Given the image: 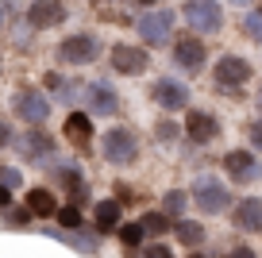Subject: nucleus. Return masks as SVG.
Masks as SVG:
<instances>
[{
    "mask_svg": "<svg viewBox=\"0 0 262 258\" xmlns=\"http://www.w3.org/2000/svg\"><path fill=\"white\" fill-rule=\"evenodd\" d=\"M54 216L62 220V227H70V231H77V227H81V216H77V208H58Z\"/></svg>",
    "mask_w": 262,
    "mask_h": 258,
    "instance_id": "24",
    "label": "nucleus"
},
{
    "mask_svg": "<svg viewBox=\"0 0 262 258\" xmlns=\"http://www.w3.org/2000/svg\"><path fill=\"white\" fill-rule=\"evenodd\" d=\"M66 19V8L58 4V0H35L31 8H27V24L35 27V31H42V27H58Z\"/></svg>",
    "mask_w": 262,
    "mask_h": 258,
    "instance_id": "11",
    "label": "nucleus"
},
{
    "mask_svg": "<svg viewBox=\"0 0 262 258\" xmlns=\"http://www.w3.org/2000/svg\"><path fill=\"white\" fill-rule=\"evenodd\" d=\"M185 135L193 139V143H212V139L220 135V120H216L212 112H189L185 116Z\"/></svg>",
    "mask_w": 262,
    "mask_h": 258,
    "instance_id": "12",
    "label": "nucleus"
},
{
    "mask_svg": "<svg viewBox=\"0 0 262 258\" xmlns=\"http://www.w3.org/2000/svg\"><path fill=\"white\" fill-rule=\"evenodd\" d=\"M258 108H262V89H258Z\"/></svg>",
    "mask_w": 262,
    "mask_h": 258,
    "instance_id": "35",
    "label": "nucleus"
},
{
    "mask_svg": "<svg viewBox=\"0 0 262 258\" xmlns=\"http://www.w3.org/2000/svg\"><path fill=\"white\" fill-rule=\"evenodd\" d=\"M8 143H12V127L0 120V146H8Z\"/></svg>",
    "mask_w": 262,
    "mask_h": 258,
    "instance_id": "30",
    "label": "nucleus"
},
{
    "mask_svg": "<svg viewBox=\"0 0 262 258\" xmlns=\"http://www.w3.org/2000/svg\"><path fill=\"white\" fill-rule=\"evenodd\" d=\"M150 100H155L158 108H166V112H181V108H189V85H181V81L173 77H162L150 89Z\"/></svg>",
    "mask_w": 262,
    "mask_h": 258,
    "instance_id": "5",
    "label": "nucleus"
},
{
    "mask_svg": "<svg viewBox=\"0 0 262 258\" xmlns=\"http://www.w3.org/2000/svg\"><path fill=\"white\" fill-rule=\"evenodd\" d=\"M135 4H143V8H155V4H158V0H135Z\"/></svg>",
    "mask_w": 262,
    "mask_h": 258,
    "instance_id": "32",
    "label": "nucleus"
},
{
    "mask_svg": "<svg viewBox=\"0 0 262 258\" xmlns=\"http://www.w3.org/2000/svg\"><path fill=\"white\" fill-rule=\"evenodd\" d=\"M120 224V204L116 201H100L97 204V227L104 231V227H116Z\"/></svg>",
    "mask_w": 262,
    "mask_h": 258,
    "instance_id": "20",
    "label": "nucleus"
},
{
    "mask_svg": "<svg viewBox=\"0 0 262 258\" xmlns=\"http://www.w3.org/2000/svg\"><path fill=\"white\" fill-rule=\"evenodd\" d=\"M247 135H251V146H254V150H262V120H251V123H247Z\"/></svg>",
    "mask_w": 262,
    "mask_h": 258,
    "instance_id": "27",
    "label": "nucleus"
},
{
    "mask_svg": "<svg viewBox=\"0 0 262 258\" xmlns=\"http://www.w3.org/2000/svg\"><path fill=\"white\" fill-rule=\"evenodd\" d=\"M231 220H235L239 231H262V201L258 197H243V201L235 204V212H231Z\"/></svg>",
    "mask_w": 262,
    "mask_h": 258,
    "instance_id": "13",
    "label": "nucleus"
},
{
    "mask_svg": "<svg viewBox=\"0 0 262 258\" xmlns=\"http://www.w3.org/2000/svg\"><path fill=\"white\" fill-rule=\"evenodd\" d=\"M143 258H173V254H170V247L155 243V247H147V250H143Z\"/></svg>",
    "mask_w": 262,
    "mask_h": 258,
    "instance_id": "29",
    "label": "nucleus"
},
{
    "mask_svg": "<svg viewBox=\"0 0 262 258\" xmlns=\"http://www.w3.org/2000/svg\"><path fill=\"white\" fill-rule=\"evenodd\" d=\"M19 150L27 154V158H50V150H54V139L47 135V131H27L24 139H19Z\"/></svg>",
    "mask_w": 262,
    "mask_h": 258,
    "instance_id": "16",
    "label": "nucleus"
},
{
    "mask_svg": "<svg viewBox=\"0 0 262 258\" xmlns=\"http://www.w3.org/2000/svg\"><path fill=\"white\" fill-rule=\"evenodd\" d=\"M224 169H228L231 181H254V178H262V166L254 162L251 150H228V154H224Z\"/></svg>",
    "mask_w": 262,
    "mask_h": 258,
    "instance_id": "9",
    "label": "nucleus"
},
{
    "mask_svg": "<svg viewBox=\"0 0 262 258\" xmlns=\"http://www.w3.org/2000/svg\"><path fill=\"white\" fill-rule=\"evenodd\" d=\"M112 70L116 73H127V77L143 73V70H147V50H143V47H127V42L112 47Z\"/></svg>",
    "mask_w": 262,
    "mask_h": 258,
    "instance_id": "10",
    "label": "nucleus"
},
{
    "mask_svg": "<svg viewBox=\"0 0 262 258\" xmlns=\"http://www.w3.org/2000/svg\"><path fill=\"white\" fill-rule=\"evenodd\" d=\"M120 239H123V247H135V243L143 239V227H139V224H127V227L120 231Z\"/></svg>",
    "mask_w": 262,
    "mask_h": 258,
    "instance_id": "25",
    "label": "nucleus"
},
{
    "mask_svg": "<svg viewBox=\"0 0 262 258\" xmlns=\"http://www.w3.org/2000/svg\"><path fill=\"white\" fill-rule=\"evenodd\" d=\"M4 19H8V12H4V4H0V27H4Z\"/></svg>",
    "mask_w": 262,
    "mask_h": 258,
    "instance_id": "33",
    "label": "nucleus"
},
{
    "mask_svg": "<svg viewBox=\"0 0 262 258\" xmlns=\"http://www.w3.org/2000/svg\"><path fill=\"white\" fill-rule=\"evenodd\" d=\"M27 212H35V216H54L58 212L54 193H50V189H31V193H27Z\"/></svg>",
    "mask_w": 262,
    "mask_h": 258,
    "instance_id": "17",
    "label": "nucleus"
},
{
    "mask_svg": "<svg viewBox=\"0 0 262 258\" xmlns=\"http://www.w3.org/2000/svg\"><path fill=\"white\" fill-rule=\"evenodd\" d=\"M185 19L193 31H220L224 27V12L216 0H185Z\"/></svg>",
    "mask_w": 262,
    "mask_h": 258,
    "instance_id": "4",
    "label": "nucleus"
},
{
    "mask_svg": "<svg viewBox=\"0 0 262 258\" xmlns=\"http://www.w3.org/2000/svg\"><path fill=\"white\" fill-rule=\"evenodd\" d=\"M251 77V62L239 54H224L220 62H216V85H224V89H235V85H243V81Z\"/></svg>",
    "mask_w": 262,
    "mask_h": 258,
    "instance_id": "8",
    "label": "nucleus"
},
{
    "mask_svg": "<svg viewBox=\"0 0 262 258\" xmlns=\"http://www.w3.org/2000/svg\"><path fill=\"white\" fill-rule=\"evenodd\" d=\"M231 4H251V0H231Z\"/></svg>",
    "mask_w": 262,
    "mask_h": 258,
    "instance_id": "34",
    "label": "nucleus"
},
{
    "mask_svg": "<svg viewBox=\"0 0 262 258\" xmlns=\"http://www.w3.org/2000/svg\"><path fill=\"white\" fill-rule=\"evenodd\" d=\"M155 135L162 139V143H173V139H178V127H173L170 120H162V123H158V127H155Z\"/></svg>",
    "mask_w": 262,
    "mask_h": 258,
    "instance_id": "26",
    "label": "nucleus"
},
{
    "mask_svg": "<svg viewBox=\"0 0 262 258\" xmlns=\"http://www.w3.org/2000/svg\"><path fill=\"white\" fill-rule=\"evenodd\" d=\"M16 116L35 127V123H42V120L50 116V100L42 97L39 89H19V93H16Z\"/></svg>",
    "mask_w": 262,
    "mask_h": 258,
    "instance_id": "7",
    "label": "nucleus"
},
{
    "mask_svg": "<svg viewBox=\"0 0 262 258\" xmlns=\"http://www.w3.org/2000/svg\"><path fill=\"white\" fill-rule=\"evenodd\" d=\"M89 131H93V123H89V116H85V112L66 116V135H74L77 143H85V139H89Z\"/></svg>",
    "mask_w": 262,
    "mask_h": 258,
    "instance_id": "18",
    "label": "nucleus"
},
{
    "mask_svg": "<svg viewBox=\"0 0 262 258\" xmlns=\"http://www.w3.org/2000/svg\"><path fill=\"white\" fill-rule=\"evenodd\" d=\"M89 108L97 116H116L120 112V97H116L112 85H93L89 89Z\"/></svg>",
    "mask_w": 262,
    "mask_h": 258,
    "instance_id": "15",
    "label": "nucleus"
},
{
    "mask_svg": "<svg viewBox=\"0 0 262 258\" xmlns=\"http://www.w3.org/2000/svg\"><path fill=\"white\" fill-rule=\"evenodd\" d=\"M97 54H100V39H97V35H89V31L70 35V39H62V47H58V58L70 62V66H89Z\"/></svg>",
    "mask_w": 262,
    "mask_h": 258,
    "instance_id": "3",
    "label": "nucleus"
},
{
    "mask_svg": "<svg viewBox=\"0 0 262 258\" xmlns=\"http://www.w3.org/2000/svg\"><path fill=\"white\" fill-rule=\"evenodd\" d=\"M193 204L201 212H208V216H216V212H228V204H231V193H228V185H220V178H196V185H193Z\"/></svg>",
    "mask_w": 262,
    "mask_h": 258,
    "instance_id": "2",
    "label": "nucleus"
},
{
    "mask_svg": "<svg viewBox=\"0 0 262 258\" xmlns=\"http://www.w3.org/2000/svg\"><path fill=\"white\" fill-rule=\"evenodd\" d=\"M173 58H178L181 70H201V66H205V42L185 35V39L173 42Z\"/></svg>",
    "mask_w": 262,
    "mask_h": 258,
    "instance_id": "14",
    "label": "nucleus"
},
{
    "mask_svg": "<svg viewBox=\"0 0 262 258\" xmlns=\"http://www.w3.org/2000/svg\"><path fill=\"white\" fill-rule=\"evenodd\" d=\"M139 227H143V235H166L170 231V220H166L162 212H147V216L139 220Z\"/></svg>",
    "mask_w": 262,
    "mask_h": 258,
    "instance_id": "21",
    "label": "nucleus"
},
{
    "mask_svg": "<svg viewBox=\"0 0 262 258\" xmlns=\"http://www.w3.org/2000/svg\"><path fill=\"white\" fill-rule=\"evenodd\" d=\"M185 201H189V193L170 189V193H166V201H162V216H166V220H170V216H181V212H185Z\"/></svg>",
    "mask_w": 262,
    "mask_h": 258,
    "instance_id": "22",
    "label": "nucleus"
},
{
    "mask_svg": "<svg viewBox=\"0 0 262 258\" xmlns=\"http://www.w3.org/2000/svg\"><path fill=\"white\" fill-rule=\"evenodd\" d=\"M0 185H4V189L19 185V174H16V169H4V166H0Z\"/></svg>",
    "mask_w": 262,
    "mask_h": 258,
    "instance_id": "28",
    "label": "nucleus"
},
{
    "mask_svg": "<svg viewBox=\"0 0 262 258\" xmlns=\"http://www.w3.org/2000/svg\"><path fill=\"white\" fill-rule=\"evenodd\" d=\"M8 201H12V193H8L4 185H0V208H8Z\"/></svg>",
    "mask_w": 262,
    "mask_h": 258,
    "instance_id": "31",
    "label": "nucleus"
},
{
    "mask_svg": "<svg viewBox=\"0 0 262 258\" xmlns=\"http://www.w3.org/2000/svg\"><path fill=\"white\" fill-rule=\"evenodd\" d=\"M139 35H143V42H170V35H173V12H166V8H155V12H147V16L139 19Z\"/></svg>",
    "mask_w": 262,
    "mask_h": 258,
    "instance_id": "6",
    "label": "nucleus"
},
{
    "mask_svg": "<svg viewBox=\"0 0 262 258\" xmlns=\"http://www.w3.org/2000/svg\"><path fill=\"white\" fill-rule=\"evenodd\" d=\"M100 150H104V158L112 166H131V162L139 158V139H135L131 127H112L100 139Z\"/></svg>",
    "mask_w": 262,
    "mask_h": 258,
    "instance_id": "1",
    "label": "nucleus"
},
{
    "mask_svg": "<svg viewBox=\"0 0 262 258\" xmlns=\"http://www.w3.org/2000/svg\"><path fill=\"white\" fill-rule=\"evenodd\" d=\"M243 27H247V35H251V39L262 42V8H251V12H247Z\"/></svg>",
    "mask_w": 262,
    "mask_h": 258,
    "instance_id": "23",
    "label": "nucleus"
},
{
    "mask_svg": "<svg viewBox=\"0 0 262 258\" xmlns=\"http://www.w3.org/2000/svg\"><path fill=\"white\" fill-rule=\"evenodd\" d=\"M173 231H178V239L185 243V247H196V243L205 239V227L196 224V220H178V227H173Z\"/></svg>",
    "mask_w": 262,
    "mask_h": 258,
    "instance_id": "19",
    "label": "nucleus"
},
{
    "mask_svg": "<svg viewBox=\"0 0 262 258\" xmlns=\"http://www.w3.org/2000/svg\"><path fill=\"white\" fill-rule=\"evenodd\" d=\"M239 258H247V254H239Z\"/></svg>",
    "mask_w": 262,
    "mask_h": 258,
    "instance_id": "36",
    "label": "nucleus"
}]
</instances>
